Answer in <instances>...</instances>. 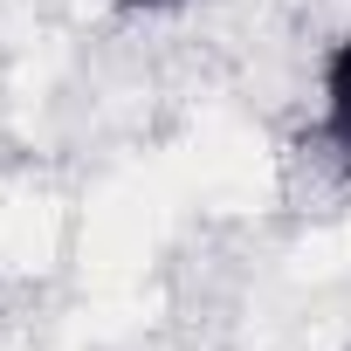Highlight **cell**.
Returning a JSON list of instances; mask_svg holds the SVG:
<instances>
[{"instance_id": "2", "label": "cell", "mask_w": 351, "mask_h": 351, "mask_svg": "<svg viewBox=\"0 0 351 351\" xmlns=\"http://www.w3.org/2000/svg\"><path fill=\"white\" fill-rule=\"evenodd\" d=\"M117 8H131V14H165V8H186V0H117Z\"/></svg>"}, {"instance_id": "1", "label": "cell", "mask_w": 351, "mask_h": 351, "mask_svg": "<svg viewBox=\"0 0 351 351\" xmlns=\"http://www.w3.org/2000/svg\"><path fill=\"white\" fill-rule=\"evenodd\" d=\"M324 158L337 165V180H351V28L324 56V117H317Z\"/></svg>"}]
</instances>
